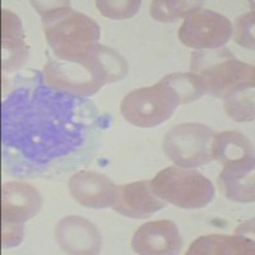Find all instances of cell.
<instances>
[{
  "label": "cell",
  "mask_w": 255,
  "mask_h": 255,
  "mask_svg": "<svg viewBox=\"0 0 255 255\" xmlns=\"http://www.w3.org/2000/svg\"><path fill=\"white\" fill-rule=\"evenodd\" d=\"M203 1L198 0H154L151 4V15L157 22L170 23L193 14L203 8Z\"/></svg>",
  "instance_id": "cell-20"
},
{
  "label": "cell",
  "mask_w": 255,
  "mask_h": 255,
  "mask_svg": "<svg viewBox=\"0 0 255 255\" xmlns=\"http://www.w3.org/2000/svg\"><path fill=\"white\" fill-rule=\"evenodd\" d=\"M152 190L163 202L183 209H200L215 198L211 180L197 170L170 166L151 181Z\"/></svg>",
  "instance_id": "cell-3"
},
{
  "label": "cell",
  "mask_w": 255,
  "mask_h": 255,
  "mask_svg": "<svg viewBox=\"0 0 255 255\" xmlns=\"http://www.w3.org/2000/svg\"><path fill=\"white\" fill-rule=\"evenodd\" d=\"M254 10L236 18L235 26L232 32L234 40L238 45L245 47V49L254 50L255 40H254Z\"/></svg>",
  "instance_id": "cell-22"
},
{
  "label": "cell",
  "mask_w": 255,
  "mask_h": 255,
  "mask_svg": "<svg viewBox=\"0 0 255 255\" xmlns=\"http://www.w3.org/2000/svg\"><path fill=\"white\" fill-rule=\"evenodd\" d=\"M56 243L68 254L92 255L101 249V235L91 221L81 216H68L55 227Z\"/></svg>",
  "instance_id": "cell-9"
},
{
  "label": "cell",
  "mask_w": 255,
  "mask_h": 255,
  "mask_svg": "<svg viewBox=\"0 0 255 255\" xmlns=\"http://www.w3.org/2000/svg\"><path fill=\"white\" fill-rule=\"evenodd\" d=\"M216 131L198 123L172 127L163 138V151L176 166L195 168L213 159L212 143Z\"/></svg>",
  "instance_id": "cell-5"
},
{
  "label": "cell",
  "mask_w": 255,
  "mask_h": 255,
  "mask_svg": "<svg viewBox=\"0 0 255 255\" xmlns=\"http://www.w3.org/2000/svg\"><path fill=\"white\" fill-rule=\"evenodd\" d=\"M24 231L22 225L1 223V248L9 249L19 245L23 240Z\"/></svg>",
  "instance_id": "cell-23"
},
{
  "label": "cell",
  "mask_w": 255,
  "mask_h": 255,
  "mask_svg": "<svg viewBox=\"0 0 255 255\" xmlns=\"http://www.w3.org/2000/svg\"><path fill=\"white\" fill-rule=\"evenodd\" d=\"M40 13L52 56L76 60L87 47L99 44L101 29L95 19L70 8L69 1H31Z\"/></svg>",
  "instance_id": "cell-1"
},
{
  "label": "cell",
  "mask_w": 255,
  "mask_h": 255,
  "mask_svg": "<svg viewBox=\"0 0 255 255\" xmlns=\"http://www.w3.org/2000/svg\"><path fill=\"white\" fill-rule=\"evenodd\" d=\"M1 49L4 70L18 69L27 60L23 26L18 15L8 9H1Z\"/></svg>",
  "instance_id": "cell-14"
},
{
  "label": "cell",
  "mask_w": 255,
  "mask_h": 255,
  "mask_svg": "<svg viewBox=\"0 0 255 255\" xmlns=\"http://www.w3.org/2000/svg\"><path fill=\"white\" fill-rule=\"evenodd\" d=\"M255 253L254 239L235 235L200 236L189 247L186 255H253Z\"/></svg>",
  "instance_id": "cell-16"
},
{
  "label": "cell",
  "mask_w": 255,
  "mask_h": 255,
  "mask_svg": "<svg viewBox=\"0 0 255 255\" xmlns=\"http://www.w3.org/2000/svg\"><path fill=\"white\" fill-rule=\"evenodd\" d=\"M165 206L166 202L159 199L152 190L151 181L143 180L118 186L116 198L111 207L125 217L148 218Z\"/></svg>",
  "instance_id": "cell-12"
},
{
  "label": "cell",
  "mask_w": 255,
  "mask_h": 255,
  "mask_svg": "<svg viewBox=\"0 0 255 255\" xmlns=\"http://www.w3.org/2000/svg\"><path fill=\"white\" fill-rule=\"evenodd\" d=\"M223 105L227 115L234 122H253L254 109V84H245L232 90L223 97Z\"/></svg>",
  "instance_id": "cell-18"
},
{
  "label": "cell",
  "mask_w": 255,
  "mask_h": 255,
  "mask_svg": "<svg viewBox=\"0 0 255 255\" xmlns=\"http://www.w3.org/2000/svg\"><path fill=\"white\" fill-rule=\"evenodd\" d=\"M159 83L171 88L179 97L180 104H189L206 95L203 82L193 73H172L163 77Z\"/></svg>",
  "instance_id": "cell-19"
},
{
  "label": "cell",
  "mask_w": 255,
  "mask_h": 255,
  "mask_svg": "<svg viewBox=\"0 0 255 255\" xmlns=\"http://www.w3.org/2000/svg\"><path fill=\"white\" fill-rule=\"evenodd\" d=\"M131 248L140 255H174L180 253L183 240L175 222L151 221L136 230L131 239Z\"/></svg>",
  "instance_id": "cell-8"
},
{
  "label": "cell",
  "mask_w": 255,
  "mask_h": 255,
  "mask_svg": "<svg viewBox=\"0 0 255 255\" xmlns=\"http://www.w3.org/2000/svg\"><path fill=\"white\" fill-rule=\"evenodd\" d=\"M180 105L179 97L162 83L131 91L124 97L120 111L128 123L138 128H154L168 120Z\"/></svg>",
  "instance_id": "cell-4"
},
{
  "label": "cell",
  "mask_w": 255,
  "mask_h": 255,
  "mask_svg": "<svg viewBox=\"0 0 255 255\" xmlns=\"http://www.w3.org/2000/svg\"><path fill=\"white\" fill-rule=\"evenodd\" d=\"M190 73L202 79L207 95L216 99H223L240 86L255 84L254 65L236 59L226 47L193 52Z\"/></svg>",
  "instance_id": "cell-2"
},
{
  "label": "cell",
  "mask_w": 255,
  "mask_h": 255,
  "mask_svg": "<svg viewBox=\"0 0 255 255\" xmlns=\"http://www.w3.org/2000/svg\"><path fill=\"white\" fill-rule=\"evenodd\" d=\"M44 73L50 87L79 96L95 95L105 84L82 60H61L54 56L45 65Z\"/></svg>",
  "instance_id": "cell-7"
},
{
  "label": "cell",
  "mask_w": 255,
  "mask_h": 255,
  "mask_svg": "<svg viewBox=\"0 0 255 255\" xmlns=\"http://www.w3.org/2000/svg\"><path fill=\"white\" fill-rule=\"evenodd\" d=\"M77 59L87 64L105 84L120 81L128 74V63L125 59L119 52L104 45L95 44L87 47Z\"/></svg>",
  "instance_id": "cell-15"
},
{
  "label": "cell",
  "mask_w": 255,
  "mask_h": 255,
  "mask_svg": "<svg viewBox=\"0 0 255 255\" xmlns=\"http://www.w3.org/2000/svg\"><path fill=\"white\" fill-rule=\"evenodd\" d=\"M218 184L229 199L240 203L254 202V167H223Z\"/></svg>",
  "instance_id": "cell-17"
},
{
  "label": "cell",
  "mask_w": 255,
  "mask_h": 255,
  "mask_svg": "<svg viewBox=\"0 0 255 255\" xmlns=\"http://www.w3.org/2000/svg\"><path fill=\"white\" fill-rule=\"evenodd\" d=\"M42 207V198L35 186L19 181L1 188V223L22 225L35 217Z\"/></svg>",
  "instance_id": "cell-10"
},
{
  "label": "cell",
  "mask_w": 255,
  "mask_h": 255,
  "mask_svg": "<svg viewBox=\"0 0 255 255\" xmlns=\"http://www.w3.org/2000/svg\"><path fill=\"white\" fill-rule=\"evenodd\" d=\"M212 156L223 167H254V148L243 133L236 130L216 134L212 143Z\"/></svg>",
  "instance_id": "cell-13"
},
{
  "label": "cell",
  "mask_w": 255,
  "mask_h": 255,
  "mask_svg": "<svg viewBox=\"0 0 255 255\" xmlns=\"http://www.w3.org/2000/svg\"><path fill=\"white\" fill-rule=\"evenodd\" d=\"M232 32L234 26L226 15L202 8L184 19L179 38L191 49L215 50L229 42Z\"/></svg>",
  "instance_id": "cell-6"
},
{
  "label": "cell",
  "mask_w": 255,
  "mask_h": 255,
  "mask_svg": "<svg viewBox=\"0 0 255 255\" xmlns=\"http://www.w3.org/2000/svg\"><path fill=\"white\" fill-rule=\"evenodd\" d=\"M142 1L139 0H97L96 6L101 14L111 19H128L138 13Z\"/></svg>",
  "instance_id": "cell-21"
},
{
  "label": "cell",
  "mask_w": 255,
  "mask_h": 255,
  "mask_svg": "<svg viewBox=\"0 0 255 255\" xmlns=\"http://www.w3.org/2000/svg\"><path fill=\"white\" fill-rule=\"evenodd\" d=\"M70 194L81 206L92 209L111 207L118 193V186L104 175L95 171L76 172L68 183Z\"/></svg>",
  "instance_id": "cell-11"
}]
</instances>
